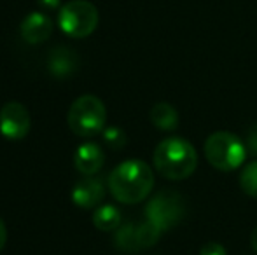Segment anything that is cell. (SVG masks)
Listing matches in <instances>:
<instances>
[{
  "instance_id": "obj_1",
  "label": "cell",
  "mask_w": 257,
  "mask_h": 255,
  "mask_svg": "<svg viewBox=\"0 0 257 255\" xmlns=\"http://www.w3.org/2000/svg\"><path fill=\"white\" fill-rule=\"evenodd\" d=\"M154 187V173L147 163L128 159L115 166L108 177V189L117 201L135 204L144 201Z\"/></svg>"
},
{
  "instance_id": "obj_13",
  "label": "cell",
  "mask_w": 257,
  "mask_h": 255,
  "mask_svg": "<svg viewBox=\"0 0 257 255\" xmlns=\"http://www.w3.org/2000/svg\"><path fill=\"white\" fill-rule=\"evenodd\" d=\"M151 121L161 131H173L179 126V114L170 103L159 102L151 109Z\"/></svg>"
},
{
  "instance_id": "obj_5",
  "label": "cell",
  "mask_w": 257,
  "mask_h": 255,
  "mask_svg": "<svg viewBox=\"0 0 257 255\" xmlns=\"http://www.w3.org/2000/svg\"><path fill=\"white\" fill-rule=\"evenodd\" d=\"M60 28L74 39H84L98 27V9L88 0H70L58 14Z\"/></svg>"
},
{
  "instance_id": "obj_17",
  "label": "cell",
  "mask_w": 257,
  "mask_h": 255,
  "mask_svg": "<svg viewBox=\"0 0 257 255\" xmlns=\"http://www.w3.org/2000/svg\"><path fill=\"white\" fill-rule=\"evenodd\" d=\"M200 255H227V252L220 243L210 241V243H205V245L201 246Z\"/></svg>"
},
{
  "instance_id": "obj_6",
  "label": "cell",
  "mask_w": 257,
  "mask_h": 255,
  "mask_svg": "<svg viewBox=\"0 0 257 255\" xmlns=\"http://www.w3.org/2000/svg\"><path fill=\"white\" fill-rule=\"evenodd\" d=\"M147 220L153 222L161 232L175 227L186 215V204L177 191H159L146 206Z\"/></svg>"
},
{
  "instance_id": "obj_2",
  "label": "cell",
  "mask_w": 257,
  "mask_h": 255,
  "mask_svg": "<svg viewBox=\"0 0 257 255\" xmlns=\"http://www.w3.org/2000/svg\"><path fill=\"white\" fill-rule=\"evenodd\" d=\"M198 166V154L193 143L184 138H166L154 150V168L168 180H184Z\"/></svg>"
},
{
  "instance_id": "obj_11",
  "label": "cell",
  "mask_w": 257,
  "mask_h": 255,
  "mask_svg": "<svg viewBox=\"0 0 257 255\" xmlns=\"http://www.w3.org/2000/svg\"><path fill=\"white\" fill-rule=\"evenodd\" d=\"M105 154L96 143H84L75 150L74 156V164L75 170L79 173L86 175V177H91V175L98 173L103 166Z\"/></svg>"
},
{
  "instance_id": "obj_15",
  "label": "cell",
  "mask_w": 257,
  "mask_h": 255,
  "mask_svg": "<svg viewBox=\"0 0 257 255\" xmlns=\"http://www.w3.org/2000/svg\"><path fill=\"white\" fill-rule=\"evenodd\" d=\"M240 185L245 194L257 199V161H252L241 170Z\"/></svg>"
},
{
  "instance_id": "obj_20",
  "label": "cell",
  "mask_w": 257,
  "mask_h": 255,
  "mask_svg": "<svg viewBox=\"0 0 257 255\" xmlns=\"http://www.w3.org/2000/svg\"><path fill=\"white\" fill-rule=\"evenodd\" d=\"M39 4H41L42 7H46V9H56L58 6H60V0H37Z\"/></svg>"
},
{
  "instance_id": "obj_16",
  "label": "cell",
  "mask_w": 257,
  "mask_h": 255,
  "mask_svg": "<svg viewBox=\"0 0 257 255\" xmlns=\"http://www.w3.org/2000/svg\"><path fill=\"white\" fill-rule=\"evenodd\" d=\"M103 140L108 147H112V149H122L126 143V135L121 128L112 126V128L103 129Z\"/></svg>"
},
{
  "instance_id": "obj_10",
  "label": "cell",
  "mask_w": 257,
  "mask_h": 255,
  "mask_svg": "<svg viewBox=\"0 0 257 255\" xmlns=\"http://www.w3.org/2000/svg\"><path fill=\"white\" fill-rule=\"evenodd\" d=\"M53 34V21L42 13H32L21 23V37L28 44H41Z\"/></svg>"
},
{
  "instance_id": "obj_14",
  "label": "cell",
  "mask_w": 257,
  "mask_h": 255,
  "mask_svg": "<svg viewBox=\"0 0 257 255\" xmlns=\"http://www.w3.org/2000/svg\"><path fill=\"white\" fill-rule=\"evenodd\" d=\"M93 224L100 231H114L121 225V211L112 204H103L93 215Z\"/></svg>"
},
{
  "instance_id": "obj_12",
  "label": "cell",
  "mask_w": 257,
  "mask_h": 255,
  "mask_svg": "<svg viewBox=\"0 0 257 255\" xmlns=\"http://www.w3.org/2000/svg\"><path fill=\"white\" fill-rule=\"evenodd\" d=\"M48 70L56 79L72 77L77 70V55L70 48L58 46L48 56Z\"/></svg>"
},
{
  "instance_id": "obj_3",
  "label": "cell",
  "mask_w": 257,
  "mask_h": 255,
  "mask_svg": "<svg viewBox=\"0 0 257 255\" xmlns=\"http://www.w3.org/2000/svg\"><path fill=\"white\" fill-rule=\"evenodd\" d=\"M205 157L215 170L233 171L243 164L247 147L236 135L229 131H215L205 142Z\"/></svg>"
},
{
  "instance_id": "obj_19",
  "label": "cell",
  "mask_w": 257,
  "mask_h": 255,
  "mask_svg": "<svg viewBox=\"0 0 257 255\" xmlns=\"http://www.w3.org/2000/svg\"><path fill=\"white\" fill-rule=\"evenodd\" d=\"M6 243H7V229H6L4 220L0 218V252H2V248L6 246Z\"/></svg>"
},
{
  "instance_id": "obj_7",
  "label": "cell",
  "mask_w": 257,
  "mask_h": 255,
  "mask_svg": "<svg viewBox=\"0 0 257 255\" xmlns=\"http://www.w3.org/2000/svg\"><path fill=\"white\" fill-rule=\"evenodd\" d=\"M159 236L161 231L149 220L142 224H126L115 232V246L124 252H135L153 246L154 243H158Z\"/></svg>"
},
{
  "instance_id": "obj_21",
  "label": "cell",
  "mask_w": 257,
  "mask_h": 255,
  "mask_svg": "<svg viewBox=\"0 0 257 255\" xmlns=\"http://www.w3.org/2000/svg\"><path fill=\"white\" fill-rule=\"evenodd\" d=\"M250 243H252V248L255 250V253H257V227L252 231V236H250Z\"/></svg>"
},
{
  "instance_id": "obj_8",
  "label": "cell",
  "mask_w": 257,
  "mask_h": 255,
  "mask_svg": "<svg viewBox=\"0 0 257 255\" xmlns=\"http://www.w3.org/2000/svg\"><path fill=\"white\" fill-rule=\"evenodd\" d=\"M30 114L20 102H7L0 109V133L7 140H21L30 131Z\"/></svg>"
},
{
  "instance_id": "obj_4",
  "label": "cell",
  "mask_w": 257,
  "mask_h": 255,
  "mask_svg": "<svg viewBox=\"0 0 257 255\" xmlns=\"http://www.w3.org/2000/svg\"><path fill=\"white\" fill-rule=\"evenodd\" d=\"M107 109L103 102L95 95L79 96L68 109V128L77 136H95L105 129Z\"/></svg>"
},
{
  "instance_id": "obj_9",
  "label": "cell",
  "mask_w": 257,
  "mask_h": 255,
  "mask_svg": "<svg viewBox=\"0 0 257 255\" xmlns=\"http://www.w3.org/2000/svg\"><path fill=\"white\" fill-rule=\"evenodd\" d=\"M105 196V187L102 180L96 177H86L84 180L77 182L72 191V201L79 208H95L102 203Z\"/></svg>"
},
{
  "instance_id": "obj_18",
  "label": "cell",
  "mask_w": 257,
  "mask_h": 255,
  "mask_svg": "<svg viewBox=\"0 0 257 255\" xmlns=\"http://www.w3.org/2000/svg\"><path fill=\"white\" fill-rule=\"evenodd\" d=\"M247 152H250L252 156H257V124H254L250 129H248L247 135Z\"/></svg>"
}]
</instances>
